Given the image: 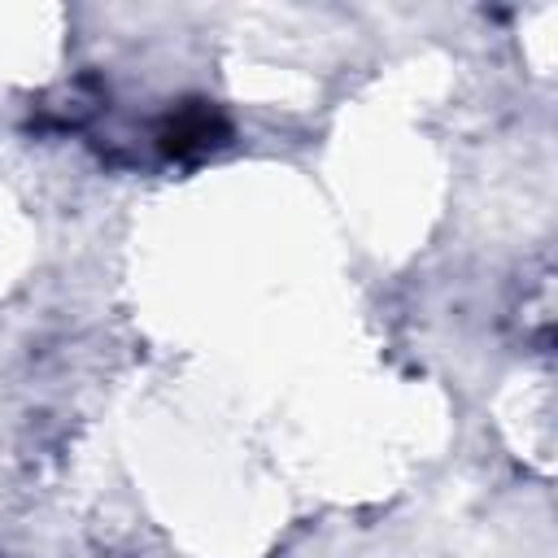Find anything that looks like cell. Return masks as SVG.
I'll return each instance as SVG.
<instances>
[{
	"label": "cell",
	"mask_w": 558,
	"mask_h": 558,
	"mask_svg": "<svg viewBox=\"0 0 558 558\" xmlns=\"http://www.w3.org/2000/svg\"><path fill=\"white\" fill-rule=\"evenodd\" d=\"M209 131H214V118L201 113V109H192V113H183V118L170 122V131H166V148H174V153L196 148V144L209 140Z\"/></svg>",
	"instance_id": "1"
}]
</instances>
